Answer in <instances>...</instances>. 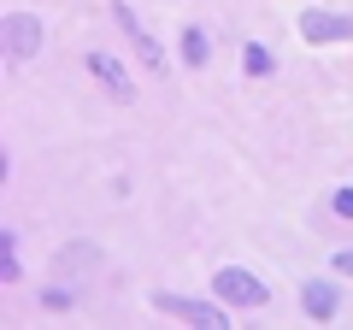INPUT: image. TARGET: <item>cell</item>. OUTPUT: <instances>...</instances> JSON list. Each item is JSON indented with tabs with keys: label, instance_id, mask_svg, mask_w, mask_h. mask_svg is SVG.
I'll return each mask as SVG.
<instances>
[{
	"label": "cell",
	"instance_id": "6da1fadb",
	"mask_svg": "<svg viewBox=\"0 0 353 330\" xmlns=\"http://www.w3.org/2000/svg\"><path fill=\"white\" fill-rule=\"evenodd\" d=\"M212 295H218L224 307H248V313H259V307L271 301V283H259L253 271H241V266H218Z\"/></svg>",
	"mask_w": 353,
	"mask_h": 330
},
{
	"label": "cell",
	"instance_id": "7a4b0ae2",
	"mask_svg": "<svg viewBox=\"0 0 353 330\" xmlns=\"http://www.w3.org/2000/svg\"><path fill=\"white\" fill-rule=\"evenodd\" d=\"M153 307L159 313H171V318H183V324H201V330H224V301H194V295H171V289H159L153 295Z\"/></svg>",
	"mask_w": 353,
	"mask_h": 330
},
{
	"label": "cell",
	"instance_id": "3957f363",
	"mask_svg": "<svg viewBox=\"0 0 353 330\" xmlns=\"http://www.w3.org/2000/svg\"><path fill=\"white\" fill-rule=\"evenodd\" d=\"M301 36L312 48H330V41H353V12H301Z\"/></svg>",
	"mask_w": 353,
	"mask_h": 330
},
{
	"label": "cell",
	"instance_id": "277c9868",
	"mask_svg": "<svg viewBox=\"0 0 353 330\" xmlns=\"http://www.w3.org/2000/svg\"><path fill=\"white\" fill-rule=\"evenodd\" d=\"M41 36H48V30H41L36 12H12V18H6V53H12V59H36Z\"/></svg>",
	"mask_w": 353,
	"mask_h": 330
},
{
	"label": "cell",
	"instance_id": "5b68a950",
	"mask_svg": "<svg viewBox=\"0 0 353 330\" xmlns=\"http://www.w3.org/2000/svg\"><path fill=\"white\" fill-rule=\"evenodd\" d=\"M112 12H118V24H124V30H130V41H136V53H141V65H148V71H165V48H159V41H153V36H148V30H141V18H136V12H130L124 0H118Z\"/></svg>",
	"mask_w": 353,
	"mask_h": 330
},
{
	"label": "cell",
	"instance_id": "8992f818",
	"mask_svg": "<svg viewBox=\"0 0 353 330\" xmlns=\"http://www.w3.org/2000/svg\"><path fill=\"white\" fill-rule=\"evenodd\" d=\"M88 71H94V77L106 83V95H112V101H130V95H136V89H130V71L112 59V53H101V48H94V53H88Z\"/></svg>",
	"mask_w": 353,
	"mask_h": 330
},
{
	"label": "cell",
	"instance_id": "52a82bcc",
	"mask_svg": "<svg viewBox=\"0 0 353 330\" xmlns=\"http://www.w3.org/2000/svg\"><path fill=\"white\" fill-rule=\"evenodd\" d=\"M301 307L318 318V324H324V318H336V313H341V289H336V283H318V278H312V283L301 289Z\"/></svg>",
	"mask_w": 353,
	"mask_h": 330
},
{
	"label": "cell",
	"instance_id": "ba28073f",
	"mask_svg": "<svg viewBox=\"0 0 353 330\" xmlns=\"http://www.w3.org/2000/svg\"><path fill=\"white\" fill-rule=\"evenodd\" d=\"M183 59H189V65H206V59H212V41H206V30H183Z\"/></svg>",
	"mask_w": 353,
	"mask_h": 330
},
{
	"label": "cell",
	"instance_id": "9c48e42d",
	"mask_svg": "<svg viewBox=\"0 0 353 330\" xmlns=\"http://www.w3.org/2000/svg\"><path fill=\"white\" fill-rule=\"evenodd\" d=\"M241 65H248V77H265V71H271V53H265L259 41H248V53H241Z\"/></svg>",
	"mask_w": 353,
	"mask_h": 330
},
{
	"label": "cell",
	"instance_id": "30bf717a",
	"mask_svg": "<svg viewBox=\"0 0 353 330\" xmlns=\"http://www.w3.org/2000/svg\"><path fill=\"white\" fill-rule=\"evenodd\" d=\"M330 206H336V218H353V189H336V201H330Z\"/></svg>",
	"mask_w": 353,
	"mask_h": 330
},
{
	"label": "cell",
	"instance_id": "8fae6325",
	"mask_svg": "<svg viewBox=\"0 0 353 330\" xmlns=\"http://www.w3.org/2000/svg\"><path fill=\"white\" fill-rule=\"evenodd\" d=\"M336 271H341V278H353V248H341V254H336Z\"/></svg>",
	"mask_w": 353,
	"mask_h": 330
}]
</instances>
